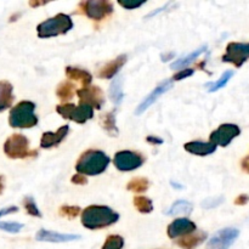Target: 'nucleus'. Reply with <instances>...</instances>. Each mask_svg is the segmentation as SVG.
I'll return each mask as SVG.
<instances>
[{"mask_svg":"<svg viewBox=\"0 0 249 249\" xmlns=\"http://www.w3.org/2000/svg\"><path fill=\"white\" fill-rule=\"evenodd\" d=\"M249 58V43H230L226 46V53L221 60L241 67Z\"/></svg>","mask_w":249,"mask_h":249,"instance_id":"nucleus-10","label":"nucleus"},{"mask_svg":"<svg viewBox=\"0 0 249 249\" xmlns=\"http://www.w3.org/2000/svg\"><path fill=\"white\" fill-rule=\"evenodd\" d=\"M2 191H4V178L0 175V195L2 194Z\"/></svg>","mask_w":249,"mask_h":249,"instance_id":"nucleus-42","label":"nucleus"},{"mask_svg":"<svg viewBox=\"0 0 249 249\" xmlns=\"http://www.w3.org/2000/svg\"><path fill=\"white\" fill-rule=\"evenodd\" d=\"M14 88L7 80H0V112L6 111L14 102Z\"/></svg>","mask_w":249,"mask_h":249,"instance_id":"nucleus-18","label":"nucleus"},{"mask_svg":"<svg viewBox=\"0 0 249 249\" xmlns=\"http://www.w3.org/2000/svg\"><path fill=\"white\" fill-rule=\"evenodd\" d=\"M119 214L106 206H90L82 213V224L89 230H99L116 224Z\"/></svg>","mask_w":249,"mask_h":249,"instance_id":"nucleus-1","label":"nucleus"},{"mask_svg":"<svg viewBox=\"0 0 249 249\" xmlns=\"http://www.w3.org/2000/svg\"><path fill=\"white\" fill-rule=\"evenodd\" d=\"M194 73H195L194 68H184V70H181L180 72H178L177 74L173 77V80H182V79H185V78H189L190 75H192Z\"/></svg>","mask_w":249,"mask_h":249,"instance_id":"nucleus-34","label":"nucleus"},{"mask_svg":"<svg viewBox=\"0 0 249 249\" xmlns=\"http://www.w3.org/2000/svg\"><path fill=\"white\" fill-rule=\"evenodd\" d=\"M79 9L89 18L100 21L113 12V5L107 0H85L80 2Z\"/></svg>","mask_w":249,"mask_h":249,"instance_id":"nucleus-7","label":"nucleus"},{"mask_svg":"<svg viewBox=\"0 0 249 249\" xmlns=\"http://www.w3.org/2000/svg\"><path fill=\"white\" fill-rule=\"evenodd\" d=\"M233 77V71H226L220 78H219L216 82L213 83H207L206 84V89L208 92H214V91H218L220 90L221 88L225 87L229 82H230L231 78Z\"/></svg>","mask_w":249,"mask_h":249,"instance_id":"nucleus-24","label":"nucleus"},{"mask_svg":"<svg viewBox=\"0 0 249 249\" xmlns=\"http://www.w3.org/2000/svg\"><path fill=\"white\" fill-rule=\"evenodd\" d=\"M72 182L75 185H85L88 182V179L85 175L75 174L72 177Z\"/></svg>","mask_w":249,"mask_h":249,"instance_id":"nucleus-36","label":"nucleus"},{"mask_svg":"<svg viewBox=\"0 0 249 249\" xmlns=\"http://www.w3.org/2000/svg\"><path fill=\"white\" fill-rule=\"evenodd\" d=\"M56 95L61 101H68L74 95V85L71 82H63L56 89Z\"/></svg>","mask_w":249,"mask_h":249,"instance_id":"nucleus-27","label":"nucleus"},{"mask_svg":"<svg viewBox=\"0 0 249 249\" xmlns=\"http://www.w3.org/2000/svg\"><path fill=\"white\" fill-rule=\"evenodd\" d=\"M101 125L102 128H104L107 133L111 134V135H117V134H118L116 126V118H114L113 112H109V113H106L102 116Z\"/></svg>","mask_w":249,"mask_h":249,"instance_id":"nucleus-28","label":"nucleus"},{"mask_svg":"<svg viewBox=\"0 0 249 249\" xmlns=\"http://www.w3.org/2000/svg\"><path fill=\"white\" fill-rule=\"evenodd\" d=\"M80 105H88L92 108L100 109L104 105V92L99 87H87L77 90Z\"/></svg>","mask_w":249,"mask_h":249,"instance_id":"nucleus-12","label":"nucleus"},{"mask_svg":"<svg viewBox=\"0 0 249 249\" xmlns=\"http://www.w3.org/2000/svg\"><path fill=\"white\" fill-rule=\"evenodd\" d=\"M66 75L67 78L72 80H77L84 88L89 87L91 83L92 77L89 72L82 70V68H75V67H66Z\"/></svg>","mask_w":249,"mask_h":249,"instance_id":"nucleus-20","label":"nucleus"},{"mask_svg":"<svg viewBox=\"0 0 249 249\" xmlns=\"http://www.w3.org/2000/svg\"><path fill=\"white\" fill-rule=\"evenodd\" d=\"M145 160L142 156L133 151H119L114 156V165L121 172H131L143 164Z\"/></svg>","mask_w":249,"mask_h":249,"instance_id":"nucleus-9","label":"nucleus"},{"mask_svg":"<svg viewBox=\"0 0 249 249\" xmlns=\"http://www.w3.org/2000/svg\"><path fill=\"white\" fill-rule=\"evenodd\" d=\"M73 28V21L68 15L58 14L46 21L41 22L36 27V33L41 39L57 36L61 34H66Z\"/></svg>","mask_w":249,"mask_h":249,"instance_id":"nucleus-4","label":"nucleus"},{"mask_svg":"<svg viewBox=\"0 0 249 249\" xmlns=\"http://www.w3.org/2000/svg\"><path fill=\"white\" fill-rule=\"evenodd\" d=\"M4 152L11 160H22L36 155V151H29V141L22 134L9 136L4 143Z\"/></svg>","mask_w":249,"mask_h":249,"instance_id":"nucleus-5","label":"nucleus"},{"mask_svg":"<svg viewBox=\"0 0 249 249\" xmlns=\"http://www.w3.org/2000/svg\"><path fill=\"white\" fill-rule=\"evenodd\" d=\"M68 131H70V128L68 125H62L61 128L57 129V131L55 133H44L43 136H41L40 140V146L41 148H51L57 146L61 141H63V139L67 136Z\"/></svg>","mask_w":249,"mask_h":249,"instance_id":"nucleus-16","label":"nucleus"},{"mask_svg":"<svg viewBox=\"0 0 249 249\" xmlns=\"http://www.w3.org/2000/svg\"><path fill=\"white\" fill-rule=\"evenodd\" d=\"M48 4V1H29V6L32 7H36V6H41V5Z\"/></svg>","mask_w":249,"mask_h":249,"instance_id":"nucleus-41","label":"nucleus"},{"mask_svg":"<svg viewBox=\"0 0 249 249\" xmlns=\"http://www.w3.org/2000/svg\"><path fill=\"white\" fill-rule=\"evenodd\" d=\"M124 246V240L122 236L112 235L108 236L105 241L104 246L101 249H122Z\"/></svg>","mask_w":249,"mask_h":249,"instance_id":"nucleus-30","label":"nucleus"},{"mask_svg":"<svg viewBox=\"0 0 249 249\" xmlns=\"http://www.w3.org/2000/svg\"><path fill=\"white\" fill-rule=\"evenodd\" d=\"M241 167H242L243 172L247 173V174H249V156H247V157L243 158L242 162H241Z\"/></svg>","mask_w":249,"mask_h":249,"instance_id":"nucleus-39","label":"nucleus"},{"mask_svg":"<svg viewBox=\"0 0 249 249\" xmlns=\"http://www.w3.org/2000/svg\"><path fill=\"white\" fill-rule=\"evenodd\" d=\"M148 186H150V182L146 178H135L128 182L126 189L134 194H143V192L147 191Z\"/></svg>","mask_w":249,"mask_h":249,"instance_id":"nucleus-26","label":"nucleus"},{"mask_svg":"<svg viewBox=\"0 0 249 249\" xmlns=\"http://www.w3.org/2000/svg\"><path fill=\"white\" fill-rule=\"evenodd\" d=\"M56 112L65 119H71L79 124L85 123L94 117V108L88 105H79V106L72 104L60 105L56 107Z\"/></svg>","mask_w":249,"mask_h":249,"instance_id":"nucleus-6","label":"nucleus"},{"mask_svg":"<svg viewBox=\"0 0 249 249\" xmlns=\"http://www.w3.org/2000/svg\"><path fill=\"white\" fill-rule=\"evenodd\" d=\"M36 105L32 101H21L10 111L9 123L12 128L28 129L38 124V117L34 113Z\"/></svg>","mask_w":249,"mask_h":249,"instance_id":"nucleus-3","label":"nucleus"},{"mask_svg":"<svg viewBox=\"0 0 249 249\" xmlns=\"http://www.w3.org/2000/svg\"><path fill=\"white\" fill-rule=\"evenodd\" d=\"M241 134V129L236 124H221L216 130L209 136V142L214 143L215 146H223L226 147L235 138Z\"/></svg>","mask_w":249,"mask_h":249,"instance_id":"nucleus-11","label":"nucleus"},{"mask_svg":"<svg viewBox=\"0 0 249 249\" xmlns=\"http://www.w3.org/2000/svg\"><path fill=\"white\" fill-rule=\"evenodd\" d=\"M118 4L121 5V6H123L124 9L126 10H133V9H138V7H140L141 5H143L145 2L143 1H140V2H131V1H122V0H119Z\"/></svg>","mask_w":249,"mask_h":249,"instance_id":"nucleus-35","label":"nucleus"},{"mask_svg":"<svg viewBox=\"0 0 249 249\" xmlns=\"http://www.w3.org/2000/svg\"><path fill=\"white\" fill-rule=\"evenodd\" d=\"M248 201H249L248 195H240V196L235 199V204L236 206H245V204L248 203Z\"/></svg>","mask_w":249,"mask_h":249,"instance_id":"nucleus-37","label":"nucleus"},{"mask_svg":"<svg viewBox=\"0 0 249 249\" xmlns=\"http://www.w3.org/2000/svg\"><path fill=\"white\" fill-rule=\"evenodd\" d=\"M206 49H207L206 45L201 46V48H198V49H197V50L192 51L191 53H189V55L185 56V57L179 58V60L175 61L174 63H172V68H173V70H178V68L186 67L187 65H190V63H191V62H194V61L196 60V58L198 57L199 55H202V53H203L204 51H206Z\"/></svg>","mask_w":249,"mask_h":249,"instance_id":"nucleus-23","label":"nucleus"},{"mask_svg":"<svg viewBox=\"0 0 249 249\" xmlns=\"http://www.w3.org/2000/svg\"><path fill=\"white\" fill-rule=\"evenodd\" d=\"M184 148L189 153H192L195 156H208L211 153H214L216 150V146L212 142H203V141H191L184 145Z\"/></svg>","mask_w":249,"mask_h":249,"instance_id":"nucleus-17","label":"nucleus"},{"mask_svg":"<svg viewBox=\"0 0 249 249\" xmlns=\"http://www.w3.org/2000/svg\"><path fill=\"white\" fill-rule=\"evenodd\" d=\"M134 206L142 214H148L153 211L152 201L145 196H136L134 198Z\"/></svg>","mask_w":249,"mask_h":249,"instance_id":"nucleus-29","label":"nucleus"},{"mask_svg":"<svg viewBox=\"0 0 249 249\" xmlns=\"http://www.w3.org/2000/svg\"><path fill=\"white\" fill-rule=\"evenodd\" d=\"M195 231H196V225H195L194 221L189 220V219L180 218L173 221V223L168 226L167 232L170 238H178L191 235Z\"/></svg>","mask_w":249,"mask_h":249,"instance_id":"nucleus-13","label":"nucleus"},{"mask_svg":"<svg viewBox=\"0 0 249 249\" xmlns=\"http://www.w3.org/2000/svg\"><path fill=\"white\" fill-rule=\"evenodd\" d=\"M125 62H126L125 55L118 56V57L114 58L113 61H111V62H108L106 66L102 67V70L100 71L99 73L100 78H102V79H111V78H113L114 75L121 71V68L123 67Z\"/></svg>","mask_w":249,"mask_h":249,"instance_id":"nucleus-19","label":"nucleus"},{"mask_svg":"<svg viewBox=\"0 0 249 249\" xmlns=\"http://www.w3.org/2000/svg\"><path fill=\"white\" fill-rule=\"evenodd\" d=\"M80 213L79 207L75 206H62L60 208V214L62 216H67V218H75L78 214Z\"/></svg>","mask_w":249,"mask_h":249,"instance_id":"nucleus-33","label":"nucleus"},{"mask_svg":"<svg viewBox=\"0 0 249 249\" xmlns=\"http://www.w3.org/2000/svg\"><path fill=\"white\" fill-rule=\"evenodd\" d=\"M122 83H123V78L117 77L116 79H114V82L111 84V88H109V96H111V100L116 105L121 104L122 100H123Z\"/></svg>","mask_w":249,"mask_h":249,"instance_id":"nucleus-25","label":"nucleus"},{"mask_svg":"<svg viewBox=\"0 0 249 249\" xmlns=\"http://www.w3.org/2000/svg\"><path fill=\"white\" fill-rule=\"evenodd\" d=\"M23 206H24V209H26V212L29 214V215L36 216V218H40L41 216L40 211L38 209L36 202H34V199L32 198V197H26V198L23 199Z\"/></svg>","mask_w":249,"mask_h":249,"instance_id":"nucleus-31","label":"nucleus"},{"mask_svg":"<svg viewBox=\"0 0 249 249\" xmlns=\"http://www.w3.org/2000/svg\"><path fill=\"white\" fill-rule=\"evenodd\" d=\"M147 141L148 142L153 143V145H160V143H163L162 139H158L156 138V136H147Z\"/></svg>","mask_w":249,"mask_h":249,"instance_id":"nucleus-40","label":"nucleus"},{"mask_svg":"<svg viewBox=\"0 0 249 249\" xmlns=\"http://www.w3.org/2000/svg\"><path fill=\"white\" fill-rule=\"evenodd\" d=\"M170 88H172V80H165V82L160 83V84L158 85L157 88H155V90H152V91H151V94H148L147 96L145 97V100H143V101L139 105V107L136 108L135 113L138 114V116L139 114L143 113V112H145L146 109H147L148 107L153 104V102L157 101V99L160 96V95H163L164 92H167Z\"/></svg>","mask_w":249,"mask_h":249,"instance_id":"nucleus-15","label":"nucleus"},{"mask_svg":"<svg viewBox=\"0 0 249 249\" xmlns=\"http://www.w3.org/2000/svg\"><path fill=\"white\" fill-rule=\"evenodd\" d=\"M240 236V231L235 228L219 230L207 243V249H230Z\"/></svg>","mask_w":249,"mask_h":249,"instance_id":"nucleus-8","label":"nucleus"},{"mask_svg":"<svg viewBox=\"0 0 249 249\" xmlns=\"http://www.w3.org/2000/svg\"><path fill=\"white\" fill-rule=\"evenodd\" d=\"M109 164V157L102 151L90 150L80 156L79 160L75 164V170L82 175L95 177L107 169Z\"/></svg>","mask_w":249,"mask_h":249,"instance_id":"nucleus-2","label":"nucleus"},{"mask_svg":"<svg viewBox=\"0 0 249 249\" xmlns=\"http://www.w3.org/2000/svg\"><path fill=\"white\" fill-rule=\"evenodd\" d=\"M36 238V241H40V242L61 243V242H71V241L80 240V236L72 235V233H60V232H55V231L41 229V230L38 231Z\"/></svg>","mask_w":249,"mask_h":249,"instance_id":"nucleus-14","label":"nucleus"},{"mask_svg":"<svg viewBox=\"0 0 249 249\" xmlns=\"http://www.w3.org/2000/svg\"><path fill=\"white\" fill-rule=\"evenodd\" d=\"M23 229V224L15 223V221H0V230L10 233H17Z\"/></svg>","mask_w":249,"mask_h":249,"instance_id":"nucleus-32","label":"nucleus"},{"mask_svg":"<svg viewBox=\"0 0 249 249\" xmlns=\"http://www.w3.org/2000/svg\"><path fill=\"white\" fill-rule=\"evenodd\" d=\"M16 212H18V208L17 207H7V208H4L0 211V216H4L6 215V214H11V213H16Z\"/></svg>","mask_w":249,"mask_h":249,"instance_id":"nucleus-38","label":"nucleus"},{"mask_svg":"<svg viewBox=\"0 0 249 249\" xmlns=\"http://www.w3.org/2000/svg\"><path fill=\"white\" fill-rule=\"evenodd\" d=\"M207 238L206 232H197V233H191V235H187L185 237L180 238L178 241V246L181 247L182 249H192L197 246L201 245L202 242H204Z\"/></svg>","mask_w":249,"mask_h":249,"instance_id":"nucleus-21","label":"nucleus"},{"mask_svg":"<svg viewBox=\"0 0 249 249\" xmlns=\"http://www.w3.org/2000/svg\"><path fill=\"white\" fill-rule=\"evenodd\" d=\"M194 211V206L190 202L184 201V199H179L175 203L172 204L169 209L167 211L168 215H190Z\"/></svg>","mask_w":249,"mask_h":249,"instance_id":"nucleus-22","label":"nucleus"}]
</instances>
